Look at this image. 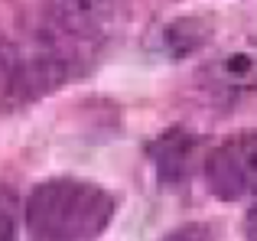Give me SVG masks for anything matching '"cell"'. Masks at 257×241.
<instances>
[{"label":"cell","instance_id":"1","mask_svg":"<svg viewBox=\"0 0 257 241\" xmlns=\"http://www.w3.org/2000/svg\"><path fill=\"white\" fill-rule=\"evenodd\" d=\"M114 218L107 189L85 179L59 176L39 183L26 202V225L36 241H91Z\"/></svg>","mask_w":257,"mask_h":241},{"label":"cell","instance_id":"2","mask_svg":"<svg viewBox=\"0 0 257 241\" xmlns=\"http://www.w3.org/2000/svg\"><path fill=\"white\" fill-rule=\"evenodd\" d=\"M205 183L212 196L234 202V199L257 196V134L241 131L212 147L205 160Z\"/></svg>","mask_w":257,"mask_h":241},{"label":"cell","instance_id":"3","mask_svg":"<svg viewBox=\"0 0 257 241\" xmlns=\"http://www.w3.org/2000/svg\"><path fill=\"white\" fill-rule=\"evenodd\" d=\"M195 153H199V137L186 131H170L157 140L153 147V157H157V176L163 183H182L189 179L195 163Z\"/></svg>","mask_w":257,"mask_h":241},{"label":"cell","instance_id":"4","mask_svg":"<svg viewBox=\"0 0 257 241\" xmlns=\"http://www.w3.org/2000/svg\"><path fill=\"white\" fill-rule=\"evenodd\" d=\"M0 241H17V218H13V192L0 186Z\"/></svg>","mask_w":257,"mask_h":241},{"label":"cell","instance_id":"5","mask_svg":"<svg viewBox=\"0 0 257 241\" xmlns=\"http://www.w3.org/2000/svg\"><path fill=\"white\" fill-rule=\"evenodd\" d=\"M107 4H111V0H65V7H69V10L82 13V17H88V20H98L101 10H104Z\"/></svg>","mask_w":257,"mask_h":241},{"label":"cell","instance_id":"6","mask_svg":"<svg viewBox=\"0 0 257 241\" xmlns=\"http://www.w3.org/2000/svg\"><path fill=\"white\" fill-rule=\"evenodd\" d=\"M166 241H212V238H208V231L202 225H189V228H179L176 235H170Z\"/></svg>","mask_w":257,"mask_h":241},{"label":"cell","instance_id":"7","mask_svg":"<svg viewBox=\"0 0 257 241\" xmlns=\"http://www.w3.org/2000/svg\"><path fill=\"white\" fill-rule=\"evenodd\" d=\"M247 241H257V205L247 212Z\"/></svg>","mask_w":257,"mask_h":241}]
</instances>
